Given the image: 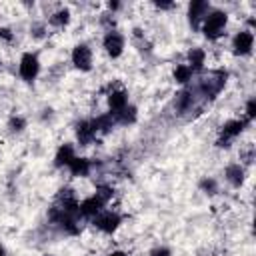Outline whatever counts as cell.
I'll return each instance as SVG.
<instances>
[{"label": "cell", "mask_w": 256, "mask_h": 256, "mask_svg": "<svg viewBox=\"0 0 256 256\" xmlns=\"http://www.w3.org/2000/svg\"><path fill=\"white\" fill-rule=\"evenodd\" d=\"M226 84V72L224 70H212L198 82V92L204 98H214Z\"/></svg>", "instance_id": "6da1fadb"}, {"label": "cell", "mask_w": 256, "mask_h": 256, "mask_svg": "<svg viewBox=\"0 0 256 256\" xmlns=\"http://www.w3.org/2000/svg\"><path fill=\"white\" fill-rule=\"evenodd\" d=\"M38 72H40V62H38L36 54L26 52V54L20 58V76H22V80L32 82V80L38 76Z\"/></svg>", "instance_id": "5b68a950"}, {"label": "cell", "mask_w": 256, "mask_h": 256, "mask_svg": "<svg viewBox=\"0 0 256 256\" xmlns=\"http://www.w3.org/2000/svg\"><path fill=\"white\" fill-rule=\"evenodd\" d=\"M128 106V92L126 90H112L108 94V108L110 114H118L120 110H124Z\"/></svg>", "instance_id": "8fae6325"}, {"label": "cell", "mask_w": 256, "mask_h": 256, "mask_svg": "<svg viewBox=\"0 0 256 256\" xmlns=\"http://www.w3.org/2000/svg\"><path fill=\"white\" fill-rule=\"evenodd\" d=\"M200 190L204 192V194H216L218 192V184H216V180L214 178H204V180H200Z\"/></svg>", "instance_id": "7402d4cb"}, {"label": "cell", "mask_w": 256, "mask_h": 256, "mask_svg": "<svg viewBox=\"0 0 256 256\" xmlns=\"http://www.w3.org/2000/svg\"><path fill=\"white\" fill-rule=\"evenodd\" d=\"M252 46H254V36L250 30H242L234 36L232 40V48H234V54H240V56H246L252 52Z\"/></svg>", "instance_id": "9c48e42d"}, {"label": "cell", "mask_w": 256, "mask_h": 256, "mask_svg": "<svg viewBox=\"0 0 256 256\" xmlns=\"http://www.w3.org/2000/svg\"><path fill=\"white\" fill-rule=\"evenodd\" d=\"M210 10H212L210 4L204 2V0H196V2H192V4L188 6V20H190V26H192L194 30H198V28L202 26V22H204V18H206V14H208Z\"/></svg>", "instance_id": "8992f818"}, {"label": "cell", "mask_w": 256, "mask_h": 256, "mask_svg": "<svg viewBox=\"0 0 256 256\" xmlns=\"http://www.w3.org/2000/svg\"><path fill=\"white\" fill-rule=\"evenodd\" d=\"M76 138H78V142H80L82 146H88V144L96 138V132H94L92 124L86 122V120L78 122V124H76Z\"/></svg>", "instance_id": "7c38bea8"}, {"label": "cell", "mask_w": 256, "mask_h": 256, "mask_svg": "<svg viewBox=\"0 0 256 256\" xmlns=\"http://www.w3.org/2000/svg\"><path fill=\"white\" fill-rule=\"evenodd\" d=\"M68 22H70V12H68L66 8H62V10H58V12H54V14L50 16V24L56 26V28H62V26H66Z\"/></svg>", "instance_id": "ffe728a7"}, {"label": "cell", "mask_w": 256, "mask_h": 256, "mask_svg": "<svg viewBox=\"0 0 256 256\" xmlns=\"http://www.w3.org/2000/svg\"><path fill=\"white\" fill-rule=\"evenodd\" d=\"M92 220H94V226H96L98 230H102L104 234H112V232H116V228H118L120 222H122L120 214H116V212H112V210L100 212V214H96Z\"/></svg>", "instance_id": "277c9868"}, {"label": "cell", "mask_w": 256, "mask_h": 256, "mask_svg": "<svg viewBox=\"0 0 256 256\" xmlns=\"http://www.w3.org/2000/svg\"><path fill=\"white\" fill-rule=\"evenodd\" d=\"M32 32H34L36 38H40V36L44 34V26H42V24H34V26H32Z\"/></svg>", "instance_id": "484cf974"}, {"label": "cell", "mask_w": 256, "mask_h": 256, "mask_svg": "<svg viewBox=\"0 0 256 256\" xmlns=\"http://www.w3.org/2000/svg\"><path fill=\"white\" fill-rule=\"evenodd\" d=\"M108 6H110V10H118V8H120V4H118V2H110Z\"/></svg>", "instance_id": "f1b7e54d"}, {"label": "cell", "mask_w": 256, "mask_h": 256, "mask_svg": "<svg viewBox=\"0 0 256 256\" xmlns=\"http://www.w3.org/2000/svg\"><path fill=\"white\" fill-rule=\"evenodd\" d=\"M204 60H206L204 50H200V48H192V50L188 52V66L192 68V72L200 70V68L204 66Z\"/></svg>", "instance_id": "ac0fdd59"}, {"label": "cell", "mask_w": 256, "mask_h": 256, "mask_svg": "<svg viewBox=\"0 0 256 256\" xmlns=\"http://www.w3.org/2000/svg\"><path fill=\"white\" fill-rule=\"evenodd\" d=\"M110 256H126V252H122V250H116V252H112Z\"/></svg>", "instance_id": "f546056e"}, {"label": "cell", "mask_w": 256, "mask_h": 256, "mask_svg": "<svg viewBox=\"0 0 256 256\" xmlns=\"http://www.w3.org/2000/svg\"><path fill=\"white\" fill-rule=\"evenodd\" d=\"M154 6H156V8H162V10H168V8H172L174 4H172V2H154Z\"/></svg>", "instance_id": "4316f807"}, {"label": "cell", "mask_w": 256, "mask_h": 256, "mask_svg": "<svg viewBox=\"0 0 256 256\" xmlns=\"http://www.w3.org/2000/svg\"><path fill=\"white\" fill-rule=\"evenodd\" d=\"M4 254H6V252H4V246L0 244V256H4Z\"/></svg>", "instance_id": "4dcf8cb0"}, {"label": "cell", "mask_w": 256, "mask_h": 256, "mask_svg": "<svg viewBox=\"0 0 256 256\" xmlns=\"http://www.w3.org/2000/svg\"><path fill=\"white\" fill-rule=\"evenodd\" d=\"M0 36H2V38H6V40H12V34H10V30H8V28H2V30H0Z\"/></svg>", "instance_id": "83f0119b"}, {"label": "cell", "mask_w": 256, "mask_h": 256, "mask_svg": "<svg viewBox=\"0 0 256 256\" xmlns=\"http://www.w3.org/2000/svg\"><path fill=\"white\" fill-rule=\"evenodd\" d=\"M44 256H52V254H44Z\"/></svg>", "instance_id": "1f68e13d"}, {"label": "cell", "mask_w": 256, "mask_h": 256, "mask_svg": "<svg viewBox=\"0 0 256 256\" xmlns=\"http://www.w3.org/2000/svg\"><path fill=\"white\" fill-rule=\"evenodd\" d=\"M192 68L188 66V64H180V66H176V70H174V80L176 82H180V84H186L190 78H192Z\"/></svg>", "instance_id": "44dd1931"}, {"label": "cell", "mask_w": 256, "mask_h": 256, "mask_svg": "<svg viewBox=\"0 0 256 256\" xmlns=\"http://www.w3.org/2000/svg\"><path fill=\"white\" fill-rule=\"evenodd\" d=\"M136 106H126L124 110H120L118 114H114V118H116V122L118 124H124V126H128V124H134L136 122Z\"/></svg>", "instance_id": "d6986e66"}, {"label": "cell", "mask_w": 256, "mask_h": 256, "mask_svg": "<svg viewBox=\"0 0 256 256\" xmlns=\"http://www.w3.org/2000/svg\"><path fill=\"white\" fill-rule=\"evenodd\" d=\"M90 124H92V128H94V132L106 134V132H110V130L116 126V118H114V114H100V116H98L96 120H92Z\"/></svg>", "instance_id": "5bb4252c"}, {"label": "cell", "mask_w": 256, "mask_h": 256, "mask_svg": "<svg viewBox=\"0 0 256 256\" xmlns=\"http://www.w3.org/2000/svg\"><path fill=\"white\" fill-rule=\"evenodd\" d=\"M246 120H228L224 126H222V130H220V138H218V146L222 148H226V146H230V142L236 138V136H240L242 134V130L246 128Z\"/></svg>", "instance_id": "3957f363"}, {"label": "cell", "mask_w": 256, "mask_h": 256, "mask_svg": "<svg viewBox=\"0 0 256 256\" xmlns=\"http://www.w3.org/2000/svg\"><path fill=\"white\" fill-rule=\"evenodd\" d=\"M150 256H170V248H166V246H158V248H154V250L150 252Z\"/></svg>", "instance_id": "d4e9b609"}, {"label": "cell", "mask_w": 256, "mask_h": 256, "mask_svg": "<svg viewBox=\"0 0 256 256\" xmlns=\"http://www.w3.org/2000/svg\"><path fill=\"white\" fill-rule=\"evenodd\" d=\"M226 22H228V14H226V12H222V10H210V12L206 14L204 22H202V32H204V36L210 38V40H216V38L224 32Z\"/></svg>", "instance_id": "7a4b0ae2"}, {"label": "cell", "mask_w": 256, "mask_h": 256, "mask_svg": "<svg viewBox=\"0 0 256 256\" xmlns=\"http://www.w3.org/2000/svg\"><path fill=\"white\" fill-rule=\"evenodd\" d=\"M102 46H104V50L108 52V56L118 58V56L122 54V50H124V36L118 34V32H114V30H110V32L104 36Z\"/></svg>", "instance_id": "30bf717a"}, {"label": "cell", "mask_w": 256, "mask_h": 256, "mask_svg": "<svg viewBox=\"0 0 256 256\" xmlns=\"http://www.w3.org/2000/svg\"><path fill=\"white\" fill-rule=\"evenodd\" d=\"M254 118H256V100L250 98V100L246 102V122H250V120H254Z\"/></svg>", "instance_id": "cb8c5ba5"}, {"label": "cell", "mask_w": 256, "mask_h": 256, "mask_svg": "<svg viewBox=\"0 0 256 256\" xmlns=\"http://www.w3.org/2000/svg\"><path fill=\"white\" fill-rule=\"evenodd\" d=\"M8 128H10L12 132H22V130L26 128V120H24L22 116H14V118H10Z\"/></svg>", "instance_id": "603a6c76"}, {"label": "cell", "mask_w": 256, "mask_h": 256, "mask_svg": "<svg viewBox=\"0 0 256 256\" xmlns=\"http://www.w3.org/2000/svg\"><path fill=\"white\" fill-rule=\"evenodd\" d=\"M104 204H106V202H104L98 194H92L90 198H86V200L80 202V206H78V214H80L82 218H94L96 214L102 212Z\"/></svg>", "instance_id": "52a82bcc"}, {"label": "cell", "mask_w": 256, "mask_h": 256, "mask_svg": "<svg viewBox=\"0 0 256 256\" xmlns=\"http://www.w3.org/2000/svg\"><path fill=\"white\" fill-rule=\"evenodd\" d=\"M176 108L180 110V112H188L192 106H194V90H190V88H186V90H182V92H178L176 94Z\"/></svg>", "instance_id": "9a60e30c"}, {"label": "cell", "mask_w": 256, "mask_h": 256, "mask_svg": "<svg viewBox=\"0 0 256 256\" xmlns=\"http://www.w3.org/2000/svg\"><path fill=\"white\" fill-rule=\"evenodd\" d=\"M72 160H74V148H72V144H62L58 148V152H56L54 164L56 166H68Z\"/></svg>", "instance_id": "2e32d148"}, {"label": "cell", "mask_w": 256, "mask_h": 256, "mask_svg": "<svg viewBox=\"0 0 256 256\" xmlns=\"http://www.w3.org/2000/svg\"><path fill=\"white\" fill-rule=\"evenodd\" d=\"M224 176H226V180H228L234 188H240L242 182H244V166H240V164H230V166H226Z\"/></svg>", "instance_id": "4fadbf2b"}, {"label": "cell", "mask_w": 256, "mask_h": 256, "mask_svg": "<svg viewBox=\"0 0 256 256\" xmlns=\"http://www.w3.org/2000/svg\"><path fill=\"white\" fill-rule=\"evenodd\" d=\"M72 64L76 68L84 70V72H88L92 68V52H90V48L86 44L74 46V50H72Z\"/></svg>", "instance_id": "ba28073f"}, {"label": "cell", "mask_w": 256, "mask_h": 256, "mask_svg": "<svg viewBox=\"0 0 256 256\" xmlns=\"http://www.w3.org/2000/svg\"><path fill=\"white\" fill-rule=\"evenodd\" d=\"M68 168H70V174L72 176H88V172H90V160L76 158L74 156V160L68 164Z\"/></svg>", "instance_id": "e0dca14e"}]
</instances>
